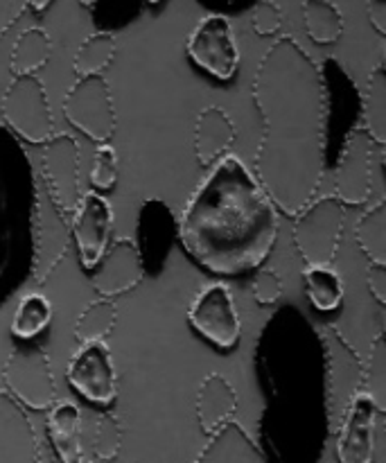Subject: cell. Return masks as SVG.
<instances>
[{
    "label": "cell",
    "mask_w": 386,
    "mask_h": 463,
    "mask_svg": "<svg viewBox=\"0 0 386 463\" xmlns=\"http://www.w3.org/2000/svg\"><path fill=\"white\" fill-rule=\"evenodd\" d=\"M303 21L315 43H334L344 34V16L330 0H306Z\"/></svg>",
    "instance_id": "cell-30"
},
{
    "label": "cell",
    "mask_w": 386,
    "mask_h": 463,
    "mask_svg": "<svg viewBox=\"0 0 386 463\" xmlns=\"http://www.w3.org/2000/svg\"><path fill=\"white\" fill-rule=\"evenodd\" d=\"M145 0H95L90 5L93 9V23L98 25V32H108L113 34L116 30H122L143 12Z\"/></svg>",
    "instance_id": "cell-32"
},
{
    "label": "cell",
    "mask_w": 386,
    "mask_h": 463,
    "mask_svg": "<svg viewBox=\"0 0 386 463\" xmlns=\"http://www.w3.org/2000/svg\"><path fill=\"white\" fill-rule=\"evenodd\" d=\"M238 138L235 122L221 107H203L194 122V156L202 167H212L229 154Z\"/></svg>",
    "instance_id": "cell-19"
},
{
    "label": "cell",
    "mask_w": 386,
    "mask_h": 463,
    "mask_svg": "<svg viewBox=\"0 0 386 463\" xmlns=\"http://www.w3.org/2000/svg\"><path fill=\"white\" fill-rule=\"evenodd\" d=\"M355 238L364 256L373 265L386 267V199L360 217L355 226Z\"/></svg>",
    "instance_id": "cell-29"
},
{
    "label": "cell",
    "mask_w": 386,
    "mask_h": 463,
    "mask_svg": "<svg viewBox=\"0 0 386 463\" xmlns=\"http://www.w3.org/2000/svg\"><path fill=\"white\" fill-rule=\"evenodd\" d=\"M145 279V262L131 238H118L93 269L90 283L102 298H116L131 292Z\"/></svg>",
    "instance_id": "cell-15"
},
{
    "label": "cell",
    "mask_w": 386,
    "mask_h": 463,
    "mask_svg": "<svg viewBox=\"0 0 386 463\" xmlns=\"http://www.w3.org/2000/svg\"><path fill=\"white\" fill-rule=\"evenodd\" d=\"M5 127L18 140L30 145H45L54 136L52 109L43 81L36 75L14 77L3 95Z\"/></svg>",
    "instance_id": "cell-6"
},
{
    "label": "cell",
    "mask_w": 386,
    "mask_h": 463,
    "mask_svg": "<svg viewBox=\"0 0 386 463\" xmlns=\"http://www.w3.org/2000/svg\"><path fill=\"white\" fill-rule=\"evenodd\" d=\"M238 411V393L233 384L220 373L203 378L197 392V420L203 434H215L217 430L231 423Z\"/></svg>",
    "instance_id": "cell-20"
},
{
    "label": "cell",
    "mask_w": 386,
    "mask_h": 463,
    "mask_svg": "<svg viewBox=\"0 0 386 463\" xmlns=\"http://www.w3.org/2000/svg\"><path fill=\"white\" fill-rule=\"evenodd\" d=\"M116 36L108 34V32H95V34L86 36V39L81 41L80 48H77L75 59H72L75 75H102V72L111 66L113 57H116Z\"/></svg>",
    "instance_id": "cell-28"
},
{
    "label": "cell",
    "mask_w": 386,
    "mask_h": 463,
    "mask_svg": "<svg viewBox=\"0 0 386 463\" xmlns=\"http://www.w3.org/2000/svg\"><path fill=\"white\" fill-rule=\"evenodd\" d=\"M145 3H149V5H158V3H161V0H145Z\"/></svg>",
    "instance_id": "cell-43"
},
{
    "label": "cell",
    "mask_w": 386,
    "mask_h": 463,
    "mask_svg": "<svg viewBox=\"0 0 386 463\" xmlns=\"http://www.w3.org/2000/svg\"><path fill=\"white\" fill-rule=\"evenodd\" d=\"M63 116L93 143H108L118 125L108 81L102 75L77 77L63 98Z\"/></svg>",
    "instance_id": "cell-7"
},
{
    "label": "cell",
    "mask_w": 386,
    "mask_h": 463,
    "mask_svg": "<svg viewBox=\"0 0 386 463\" xmlns=\"http://www.w3.org/2000/svg\"><path fill=\"white\" fill-rule=\"evenodd\" d=\"M194 463H271L265 452L256 446L247 430L231 420L224 428L211 434Z\"/></svg>",
    "instance_id": "cell-21"
},
{
    "label": "cell",
    "mask_w": 386,
    "mask_h": 463,
    "mask_svg": "<svg viewBox=\"0 0 386 463\" xmlns=\"http://www.w3.org/2000/svg\"><path fill=\"white\" fill-rule=\"evenodd\" d=\"M283 297V280L274 269H260L253 279V298L260 306H274Z\"/></svg>",
    "instance_id": "cell-36"
},
{
    "label": "cell",
    "mask_w": 386,
    "mask_h": 463,
    "mask_svg": "<svg viewBox=\"0 0 386 463\" xmlns=\"http://www.w3.org/2000/svg\"><path fill=\"white\" fill-rule=\"evenodd\" d=\"M188 321L199 337L220 351H231L242 337V321L235 307L233 294L224 283L203 288L190 303Z\"/></svg>",
    "instance_id": "cell-9"
},
{
    "label": "cell",
    "mask_w": 386,
    "mask_h": 463,
    "mask_svg": "<svg viewBox=\"0 0 386 463\" xmlns=\"http://www.w3.org/2000/svg\"><path fill=\"white\" fill-rule=\"evenodd\" d=\"M39 179L23 143L0 125V303L34 271V222Z\"/></svg>",
    "instance_id": "cell-3"
},
{
    "label": "cell",
    "mask_w": 386,
    "mask_h": 463,
    "mask_svg": "<svg viewBox=\"0 0 386 463\" xmlns=\"http://www.w3.org/2000/svg\"><path fill=\"white\" fill-rule=\"evenodd\" d=\"M362 393L378 414H386V339L378 335L371 344L369 360L362 369Z\"/></svg>",
    "instance_id": "cell-31"
},
{
    "label": "cell",
    "mask_w": 386,
    "mask_h": 463,
    "mask_svg": "<svg viewBox=\"0 0 386 463\" xmlns=\"http://www.w3.org/2000/svg\"><path fill=\"white\" fill-rule=\"evenodd\" d=\"M50 5H52V0H32L30 7L34 9V12H45V9H48Z\"/></svg>",
    "instance_id": "cell-40"
},
{
    "label": "cell",
    "mask_w": 386,
    "mask_h": 463,
    "mask_svg": "<svg viewBox=\"0 0 386 463\" xmlns=\"http://www.w3.org/2000/svg\"><path fill=\"white\" fill-rule=\"evenodd\" d=\"M118 321V306L113 298H95L81 310L75 321V339L81 344L104 342L113 333Z\"/></svg>",
    "instance_id": "cell-26"
},
{
    "label": "cell",
    "mask_w": 386,
    "mask_h": 463,
    "mask_svg": "<svg viewBox=\"0 0 386 463\" xmlns=\"http://www.w3.org/2000/svg\"><path fill=\"white\" fill-rule=\"evenodd\" d=\"M52 321V303L39 292H30L18 301L12 317V337L16 342H34Z\"/></svg>",
    "instance_id": "cell-25"
},
{
    "label": "cell",
    "mask_w": 386,
    "mask_h": 463,
    "mask_svg": "<svg viewBox=\"0 0 386 463\" xmlns=\"http://www.w3.org/2000/svg\"><path fill=\"white\" fill-rule=\"evenodd\" d=\"M190 61L220 81L233 80L240 66V50L233 25L224 14H208L194 25L185 43Z\"/></svg>",
    "instance_id": "cell-8"
},
{
    "label": "cell",
    "mask_w": 386,
    "mask_h": 463,
    "mask_svg": "<svg viewBox=\"0 0 386 463\" xmlns=\"http://www.w3.org/2000/svg\"><path fill=\"white\" fill-rule=\"evenodd\" d=\"M384 71H386V50H384Z\"/></svg>",
    "instance_id": "cell-44"
},
{
    "label": "cell",
    "mask_w": 386,
    "mask_h": 463,
    "mask_svg": "<svg viewBox=\"0 0 386 463\" xmlns=\"http://www.w3.org/2000/svg\"><path fill=\"white\" fill-rule=\"evenodd\" d=\"M369 21L380 34L386 36V0H371L369 3Z\"/></svg>",
    "instance_id": "cell-39"
},
{
    "label": "cell",
    "mask_w": 386,
    "mask_h": 463,
    "mask_svg": "<svg viewBox=\"0 0 386 463\" xmlns=\"http://www.w3.org/2000/svg\"><path fill=\"white\" fill-rule=\"evenodd\" d=\"M90 184L98 190H111L118 181V152L113 145L104 143L95 149L90 165Z\"/></svg>",
    "instance_id": "cell-34"
},
{
    "label": "cell",
    "mask_w": 386,
    "mask_h": 463,
    "mask_svg": "<svg viewBox=\"0 0 386 463\" xmlns=\"http://www.w3.org/2000/svg\"><path fill=\"white\" fill-rule=\"evenodd\" d=\"M384 339H386V319H384Z\"/></svg>",
    "instance_id": "cell-45"
},
{
    "label": "cell",
    "mask_w": 386,
    "mask_h": 463,
    "mask_svg": "<svg viewBox=\"0 0 386 463\" xmlns=\"http://www.w3.org/2000/svg\"><path fill=\"white\" fill-rule=\"evenodd\" d=\"M362 129L371 136L373 143L386 147V71L378 66L371 71L362 98Z\"/></svg>",
    "instance_id": "cell-24"
},
{
    "label": "cell",
    "mask_w": 386,
    "mask_h": 463,
    "mask_svg": "<svg viewBox=\"0 0 386 463\" xmlns=\"http://www.w3.org/2000/svg\"><path fill=\"white\" fill-rule=\"evenodd\" d=\"M373 145L362 125H355L346 134L337 161V172H334V197L344 206H362L369 202Z\"/></svg>",
    "instance_id": "cell-14"
},
{
    "label": "cell",
    "mask_w": 386,
    "mask_h": 463,
    "mask_svg": "<svg viewBox=\"0 0 386 463\" xmlns=\"http://www.w3.org/2000/svg\"><path fill=\"white\" fill-rule=\"evenodd\" d=\"M122 446V428L113 414H102L95 425V439H93V452L98 459L108 463L116 459Z\"/></svg>",
    "instance_id": "cell-33"
},
{
    "label": "cell",
    "mask_w": 386,
    "mask_h": 463,
    "mask_svg": "<svg viewBox=\"0 0 386 463\" xmlns=\"http://www.w3.org/2000/svg\"><path fill=\"white\" fill-rule=\"evenodd\" d=\"M113 208L107 197L98 190L81 194L75 213L71 215V235L77 247L80 265L86 271H93L111 244Z\"/></svg>",
    "instance_id": "cell-12"
},
{
    "label": "cell",
    "mask_w": 386,
    "mask_h": 463,
    "mask_svg": "<svg viewBox=\"0 0 386 463\" xmlns=\"http://www.w3.org/2000/svg\"><path fill=\"white\" fill-rule=\"evenodd\" d=\"M45 430L59 463H86L81 448V411L72 402H54L48 410Z\"/></svg>",
    "instance_id": "cell-22"
},
{
    "label": "cell",
    "mask_w": 386,
    "mask_h": 463,
    "mask_svg": "<svg viewBox=\"0 0 386 463\" xmlns=\"http://www.w3.org/2000/svg\"><path fill=\"white\" fill-rule=\"evenodd\" d=\"M80 3H81V5H84V7H90V5H93V3H95V0H80Z\"/></svg>",
    "instance_id": "cell-42"
},
{
    "label": "cell",
    "mask_w": 386,
    "mask_h": 463,
    "mask_svg": "<svg viewBox=\"0 0 386 463\" xmlns=\"http://www.w3.org/2000/svg\"><path fill=\"white\" fill-rule=\"evenodd\" d=\"M66 380L72 392L80 393L84 401L102 407L111 405L118 396V378L111 348L104 342L81 344L68 362Z\"/></svg>",
    "instance_id": "cell-11"
},
{
    "label": "cell",
    "mask_w": 386,
    "mask_h": 463,
    "mask_svg": "<svg viewBox=\"0 0 386 463\" xmlns=\"http://www.w3.org/2000/svg\"><path fill=\"white\" fill-rule=\"evenodd\" d=\"M136 233H138L136 247L143 256L145 271L152 269L158 274L170 258L172 242L174 238H179V220L163 199H147L140 206Z\"/></svg>",
    "instance_id": "cell-16"
},
{
    "label": "cell",
    "mask_w": 386,
    "mask_h": 463,
    "mask_svg": "<svg viewBox=\"0 0 386 463\" xmlns=\"http://www.w3.org/2000/svg\"><path fill=\"white\" fill-rule=\"evenodd\" d=\"M50 54H52V41H50L48 32L43 27H27L14 43L9 71L14 77L34 75L50 61Z\"/></svg>",
    "instance_id": "cell-23"
},
{
    "label": "cell",
    "mask_w": 386,
    "mask_h": 463,
    "mask_svg": "<svg viewBox=\"0 0 386 463\" xmlns=\"http://www.w3.org/2000/svg\"><path fill=\"white\" fill-rule=\"evenodd\" d=\"M32 0H0V36L7 34L9 27L23 16Z\"/></svg>",
    "instance_id": "cell-37"
},
{
    "label": "cell",
    "mask_w": 386,
    "mask_h": 463,
    "mask_svg": "<svg viewBox=\"0 0 386 463\" xmlns=\"http://www.w3.org/2000/svg\"><path fill=\"white\" fill-rule=\"evenodd\" d=\"M375 416L378 411L362 392L348 402L337 432L339 463H373Z\"/></svg>",
    "instance_id": "cell-17"
},
{
    "label": "cell",
    "mask_w": 386,
    "mask_h": 463,
    "mask_svg": "<svg viewBox=\"0 0 386 463\" xmlns=\"http://www.w3.org/2000/svg\"><path fill=\"white\" fill-rule=\"evenodd\" d=\"M93 463H104V461H93Z\"/></svg>",
    "instance_id": "cell-46"
},
{
    "label": "cell",
    "mask_w": 386,
    "mask_h": 463,
    "mask_svg": "<svg viewBox=\"0 0 386 463\" xmlns=\"http://www.w3.org/2000/svg\"><path fill=\"white\" fill-rule=\"evenodd\" d=\"M278 208L240 156L211 167L179 217V240L199 267L238 276L267 260L278 238Z\"/></svg>",
    "instance_id": "cell-2"
},
{
    "label": "cell",
    "mask_w": 386,
    "mask_h": 463,
    "mask_svg": "<svg viewBox=\"0 0 386 463\" xmlns=\"http://www.w3.org/2000/svg\"><path fill=\"white\" fill-rule=\"evenodd\" d=\"M382 170H384V179H386V147L382 149Z\"/></svg>",
    "instance_id": "cell-41"
},
{
    "label": "cell",
    "mask_w": 386,
    "mask_h": 463,
    "mask_svg": "<svg viewBox=\"0 0 386 463\" xmlns=\"http://www.w3.org/2000/svg\"><path fill=\"white\" fill-rule=\"evenodd\" d=\"M0 463H41L34 425L7 392H0Z\"/></svg>",
    "instance_id": "cell-18"
},
{
    "label": "cell",
    "mask_w": 386,
    "mask_h": 463,
    "mask_svg": "<svg viewBox=\"0 0 386 463\" xmlns=\"http://www.w3.org/2000/svg\"><path fill=\"white\" fill-rule=\"evenodd\" d=\"M253 32L260 36H274L283 27V12L274 0H258L251 12Z\"/></svg>",
    "instance_id": "cell-35"
},
{
    "label": "cell",
    "mask_w": 386,
    "mask_h": 463,
    "mask_svg": "<svg viewBox=\"0 0 386 463\" xmlns=\"http://www.w3.org/2000/svg\"><path fill=\"white\" fill-rule=\"evenodd\" d=\"M9 396L32 411H48L57 402L52 366L45 348L36 342H16L3 369Z\"/></svg>",
    "instance_id": "cell-4"
},
{
    "label": "cell",
    "mask_w": 386,
    "mask_h": 463,
    "mask_svg": "<svg viewBox=\"0 0 386 463\" xmlns=\"http://www.w3.org/2000/svg\"><path fill=\"white\" fill-rule=\"evenodd\" d=\"M41 147V185L71 220L84 194L80 185V145L71 134H54Z\"/></svg>",
    "instance_id": "cell-10"
},
{
    "label": "cell",
    "mask_w": 386,
    "mask_h": 463,
    "mask_svg": "<svg viewBox=\"0 0 386 463\" xmlns=\"http://www.w3.org/2000/svg\"><path fill=\"white\" fill-rule=\"evenodd\" d=\"M71 240V220L59 211L57 203L39 184L34 222V271H32L34 283H45L54 274V269L66 258Z\"/></svg>",
    "instance_id": "cell-13"
},
{
    "label": "cell",
    "mask_w": 386,
    "mask_h": 463,
    "mask_svg": "<svg viewBox=\"0 0 386 463\" xmlns=\"http://www.w3.org/2000/svg\"><path fill=\"white\" fill-rule=\"evenodd\" d=\"M262 118L256 176L280 213L297 217L315 199L325 172L328 98L321 66L292 36H280L253 77Z\"/></svg>",
    "instance_id": "cell-1"
},
{
    "label": "cell",
    "mask_w": 386,
    "mask_h": 463,
    "mask_svg": "<svg viewBox=\"0 0 386 463\" xmlns=\"http://www.w3.org/2000/svg\"><path fill=\"white\" fill-rule=\"evenodd\" d=\"M346 206L337 197L312 199L294 217L292 238L306 267L333 265L342 242Z\"/></svg>",
    "instance_id": "cell-5"
},
{
    "label": "cell",
    "mask_w": 386,
    "mask_h": 463,
    "mask_svg": "<svg viewBox=\"0 0 386 463\" xmlns=\"http://www.w3.org/2000/svg\"><path fill=\"white\" fill-rule=\"evenodd\" d=\"M366 285H369L375 301H380L382 306H386V267L371 265L369 274H366Z\"/></svg>",
    "instance_id": "cell-38"
},
{
    "label": "cell",
    "mask_w": 386,
    "mask_h": 463,
    "mask_svg": "<svg viewBox=\"0 0 386 463\" xmlns=\"http://www.w3.org/2000/svg\"><path fill=\"white\" fill-rule=\"evenodd\" d=\"M307 301L319 312H334L344 301V280L330 265L306 267L303 271Z\"/></svg>",
    "instance_id": "cell-27"
}]
</instances>
